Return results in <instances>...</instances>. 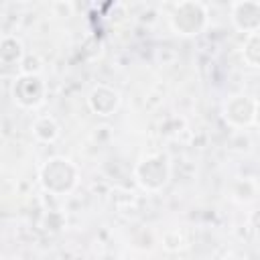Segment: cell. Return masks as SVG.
Returning a JSON list of instances; mask_svg holds the SVG:
<instances>
[{
    "label": "cell",
    "mask_w": 260,
    "mask_h": 260,
    "mask_svg": "<svg viewBox=\"0 0 260 260\" xmlns=\"http://www.w3.org/2000/svg\"><path fill=\"white\" fill-rule=\"evenodd\" d=\"M79 171L65 156H51L43 162L39 171L41 187L51 195H67L77 187Z\"/></svg>",
    "instance_id": "1"
},
{
    "label": "cell",
    "mask_w": 260,
    "mask_h": 260,
    "mask_svg": "<svg viewBox=\"0 0 260 260\" xmlns=\"http://www.w3.org/2000/svg\"><path fill=\"white\" fill-rule=\"evenodd\" d=\"M207 22H209V10L203 2L197 0H185L175 4L169 16L171 30L179 37H195L205 30Z\"/></svg>",
    "instance_id": "2"
},
{
    "label": "cell",
    "mask_w": 260,
    "mask_h": 260,
    "mask_svg": "<svg viewBox=\"0 0 260 260\" xmlns=\"http://www.w3.org/2000/svg\"><path fill=\"white\" fill-rule=\"evenodd\" d=\"M132 175L140 189H144L148 193H156V191L165 189L171 179V160L162 152L148 154L136 162Z\"/></svg>",
    "instance_id": "3"
},
{
    "label": "cell",
    "mask_w": 260,
    "mask_h": 260,
    "mask_svg": "<svg viewBox=\"0 0 260 260\" xmlns=\"http://www.w3.org/2000/svg\"><path fill=\"white\" fill-rule=\"evenodd\" d=\"M47 98V83L41 75H22L18 73L12 83V100L24 110L39 108Z\"/></svg>",
    "instance_id": "4"
},
{
    "label": "cell",
    "mask_w": 260,
    "mask_h": 260,
    "mask_svg": "<svg viewBox=\"0 0 260 260\" xmlns=\"http://www.w3.org/2000/svg\"><path fill=\"white\" fill-rule=\"evenodd\" d=\"M254 108H256V100L244 93L232 95L223 102V118L230 126L234 128H246L250 124H254Z\"/></svg>",
    "instance_id": "5"
},
{
    "label": "cell",
    "mask_w": 260,
    "mask_h": 260,
    "mask_svg": "<svg viewBox=\"0 0 260 260\" xmlns=\"http://www.w3.org/2000/svg\"><path fill=\"white\" fill-rule=\"evenodd\" d=\"M230 18L236 30L248 35L260 32V2L258 0H244L234 2L230 6Z\"/></svg>",
    "instance_id": "6"
},
{
    "label": "cell",
    "mask_w": 260,
    "mask_h": 260,
    "mask_svg": "<svg viewBox=\"0 0 260 260\" xmlns=\"http://www.w3.org/2000/svg\"><path fill=\"white\" fill-rule=\"evenodd\" d=\"M122 104L120 91L106 85V83H98L95 87H91L89 95H87V106L95 116H112Z\"/></svg>",
    "instance_id": "7"
},
{
    "label": "cell",
    "mask_w": 260,
    "mask_h": 260,
    "mask_svg": "<svg viewBox=\"0 0 260 260\" xmlns=\"http://www.w3.org/2000/svg\"><path fill=\"white\" fill-rule=\"evenodd\" d=\"M24 57H26V53H24L22 41L16 39V37L10 35V32H4V35H2V41H0V63H2L4 67L16 65V67L20 69V63H22Z\"/></svg>",
    "instance_id": "8"
},
{
    "label": "cell",
    "mask_w": 260,
    "mask_h": 260,
    "mask_svg": "<svg viewBox=\"0 0 260 260\" xmlns=\"http://www.w3.org/2000/svg\"><path fill=\"white\" fill-rule=\"evenodd\" d=\"M30 130H32V136L39 142H55L59 138V134H61V128H59V124H57V120L53 116L35 118Z\"/></svg>",
    "instance_id": "9"
},
{
    "label": "cell",
    "mask_w": 260,
    "mask_h": 260,
    "mask_svg": "<svg viewBox=\"0 0 260 260\" xmlns=\"http://www.w3.org/2000/svg\"><path fill=\"white\" fill-rule=\"evenodd\" d=\"M258 195V185L252 179H240L232 185V197L240 203H250Z\"/></svg>",
    "instance_id": "10"
},
{
    "label": "cell",
    "mask_w": 260,
    "mask_h": 260,
    "mask_svg": "<svg viewBox=\"0 0 260 260\" xmlns=\"http://www.w3.org/2000/svg\"><path fill=\"white\" fill-rule=\"evenodd\" d=\"M244 61L252 67H260V32L248 35L244 41V49H242Z\"/></svg>",
    "instance_id": "11"
},
{
    "label": "cell",
    "mask_w": 260,
    "mask_h": 260,
    "mask_svg": "<svg viewBox=\"0 0 260 260\" xmlns=\"http://www.w3.org/2000/svg\"><path fill=\"white\" fill-rule=\"evenodd\" d=\"M185 246H187V236H185L183 230L173 228V230L165 232V236H162V248H165L167 252H179V250H183Z\"/></svg>",
    "instance_id": "12"
},
{
    "label": "cell",
    "mask_w": 260,
    "mask_h": 260,
    "mask_svg": "<svg viewBox=\"0 0 260 260\" xmlns=\"http://www.w3.org/2000/svg\"><path fill=\"white\" fill-rule=\"evenodd\" d=\"M43 69V61L37 53H26V57L20 63V73L22 75H39Z\"/></svg>",
    "instance_id": "13"
},
{
    "label": "cell",
    "mask_w": 260,
    "mask_h": 260,
    "mask_svg": "<svg viewBox=\"0 0 260 260\" xmlns=\"http://www.w3.org/2000/svg\"><path fill=\"white\" fill-rule=\"evenodd\" d=\"M43 225L45 230H51V232H59L65 228V215L61 211H49L43 219Z\"/></svg>",
    "instance_id": "14"
},
{
    "label": "cell",
    "mask_w": 260,
    "mask_h": 260,
    "mask_svg": "<svg viewBox=\"0 0 260 260\" xmlns=\"http://www.w3.org/2000/svg\"><path fill=\"white\" fill-rule=\"evenodd\" d=\"M250 223H252V228H254V230H258V232H260V209H256V211H252V213H250Z\"/></svg>",
    "instance_id": "15"
},
{
    "label": "cell",
    "mask_w": 260,
    "mask_h": 260,
    "mask_svg": "<svg viewBox=\"0 0 260 260\" xmlns=\"http://www.w3.org/2000/svg\"><path fill=\"white\" fill-rule=\"evenodd\" d=\"M254 124L260 128V100H256V108H254Z\"/></svg>",
    "instance_id": "16"
},
{
    "label": "cell",
    "mask_w": 260,
    "mask_h": 260,
    "mask_svg": "<svg viewBox=\"0 0 260 260\" xmlns=\"http://www.w3.org/2000/svg\"><path fill=\"white\" fill-rule=\"evenodd\" d=\"M223 260H244V258H238V256H228V258H223Z\"/></svg>",
    "instance_id": "17"
},
{
    "label": "cell",
    "mask_w": 260,
    "mask_h": 260,
    "mask_svg": "<svg viewBox=\"0 0 260 260\" xmlns=\"http://www.w3.org/2000/svg\"><path fill=\"white\" fill-rule=\"evenodd\" d=\"M4 260H18V258H10V256H8V258H4Z\"/></svg>",
    "instance_id": "18"
}]
</instances>
